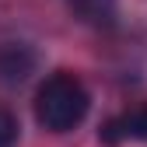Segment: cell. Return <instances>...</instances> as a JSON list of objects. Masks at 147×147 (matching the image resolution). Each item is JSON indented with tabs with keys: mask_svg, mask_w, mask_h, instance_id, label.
<instances>
[{
	"mask_svg": "<svg viewBox=\"0 0 147 147\" xmlns=\"http://www.w3.org/2000/svg\"><path fill=\"white\" fill-rule=\"evenodd\" d=\"M91 109V98L84 84L74 74H53L42 81L39 95H35V119H39L49 133H70L81 126Z\"/></svg>",
	"mask_w": 147,
	"mask_h": 147,
	"instance_id": "obj_1",
	"label": "cell"
},
{
	"mask_svg": "<svg viewBox=\"0 0 147 147\" xmlns=\"http://www.w3.org/2000/svg\"><path fill=\"white\" fill-rule=\"evenodd\" d=\"M32 70H35V53L28 46L11 42L0 49V81L4 84H21Z\"/></svg>",
	"mask_w": 147,
	"mask_h": 147,
	"instance_id": "obj_2",
	"label": "cell"
},
{
	"mask_svg": "<svg viewBox=\"0 0 147 147\" xmlns=\"http://www.w3.org/2000/svg\"><path fill=\"white\" fill-rule=\"evenodd\" d=\"M102 140L105 144H119V140H147V105L133 109L112 123H105L102 130Z\"/></svg>",
	"mask_w": 147,
	"mask_h": 147,
	"instance_id": "obj_3",
	"label": "cell"
},
{
	"mask_svg": "<svg viewBox=\"0 0 147 147\" xmlns=\"http://www.w3.org/2000/svg\"><path fill=\"white\" fill-rule=\"evenodd\" d=\"M119 0H67V7L88 25H112Z\"/></svg>",
	"mask_w": 147,
	"mask_h": 147,
	"instance_id": "obj_4",
	"label": "cell"
},
{
	"mask_svg": "<svg viewBox=\"0 0 147 147\" xmlns=\"http://www.w3.org/2000/svg\"><path fill=\"white\" fill-rule=\"evenodd\" d=\"M14 144H18V119L7 109H0V147H14Z\"/></svg>",
	"mask_w": 147,
	"mask_h": 147,
	"instance_id": "obj_5",
	"label": "cell"
}]
</instances>
